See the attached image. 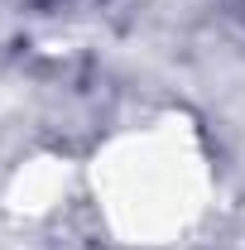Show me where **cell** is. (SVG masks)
Here are the masks:
<instances>
[{
	"instance_id": "obj_1",
	"label": "cell",
	"mask_w": 245,
	"mask_h": 250,
	"mask_svg": "<svg viewBox=\"0 0 245 250\" xmlns=\"http://www.w3.org/2000/svg\"><path fill=\"white\" fill-rule=\"evenodd\" d=\"M207 168L183 130L149 125L130 130L106 145V159L96 154V197L106 207L111 226L130 241H163L183 231L202 212Z\"/></svg>"
}]
</instances>
